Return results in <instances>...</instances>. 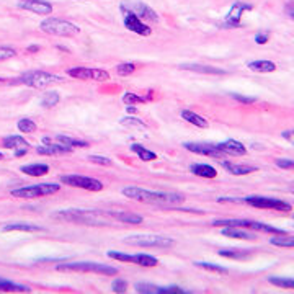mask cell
I'll return each mask as SVG.
<instances>
[{"instance_id":"1","label":"cell","mask_w":294,"mask_h":294,"mask_svg":"<svg viewBox=\"0 0 294 294\" xmlns=\"http://www.w3.org/2000/svg\"><path fill=\"white\" fill-rule=\"evenodd\" d=\"M123 195L129 199H136V201L156 204L162 208H174L176 204H181L185 198L178 193H162V191H151L144 190L139 186H126L123 190Z\"/></svg>"},{"instance_id":"2","label":"cell","mask_w":294,"mask_h":294,"mask_svg":"<svg viewBox=\"0 0 294 294\" xmlns=\"http://www.w3.org/2000/svg\"><path fill=\"white\" fill-rule=\"evenodd\" d=\"M103 216L105 213L92 211V209H64V211L53 214V217L60 219V221L88 224V226H105L106 221L103 219Z\"/></svg>"},{"instance_id":"3","label":"cell","mask_w":294,"mask_h":294,"mask_svg":"<svg viewBox=\"0 0 294 294\" xmlns=\"http://www.w3.org/2000/svg\"><path fill=\"white\" fill-rule=\"evenodd\" d=\"M59 272H82V273H98V274H118V270L110 265L95 263V261H67V263L56 267Z\"/></svg>"},{"instance_id":"4","label":"cell","mask_w":294,"mask_h":294,"mask_svg":"<svg viewBox=\"0 0 294 294\" xmlns=\"http://www.w3.org/2000/svg\"><path fill=\"white\" fill-rule=\"evenodd\" d=\"M213 226H232V227H242V229H252V231H260V232H267V234H286L283 229L273 227L270 224L258 222V221H250V219H222V221H213Z\"/></svg>"},{"instance_id":"5","label":"cell","mask_w":294,"mask_h":294,"mask_svg":"<svg viewBox=\"0 0 294 294\" xmlns=\"http://www.w3.org/2000/svg\"><path fill=\"white\" fill-rule=\"evenodd\" d=\"M124 242L136 247H157V249H169V247L175 245L174 239L157 234H133L126 237Z\"/></svg>"},{"instance_id":"6","label":"cell","mask_w":294,"mask_h":294,"mask_svg":"<svg viewBox=\"0 0 294 294\" xmlns=\"http://www.w3.org/2000/svg\"><path fill=\"white\" fill-rule=\"evenodd\" d=\"M41 30L49 33V35L54 36H76L80 33V28L74 23L67 20H60V18H46V20L41 21Z\"/></svg>"},{"instance_id":"7","label":"cell","mask_w":294,"mask_h":294,"mask_svg":"<svg viewBox=\"0 0 294 294\" xmlns=\"http://www.w3.org/2000/svg\"><path fill=\"white\" fill-rule=\"evenodd\" d=\"M62 80H64L62 77L54 76V74H48L43 71H31V72L23 74L21 77H18L15 83H25V85L35 87V88H44Z\"/></svg>"},{"instance_id":"8","label":"cell","mask_w":294,"mask_h":294,"mask_svg":"<svg viewBox=\"0 0 294 294\" xmlns=\"http://www.w3.org/2000/svg\"><path fill=\"white\" fill-rule=\"evenodd\" d=\"M60 188L59 183H41V185H33V186H21V188L12 190V196L15 198H41V196H49L53 193H58Z\"/></svg>"},{"instance_id":"9","label":"cell","mask_w":294,"mask_h":294,"mask_svg":"<svg viewBox=\"0 0 294 294\" xmlns=\"http://www.w3.org/2000/svg\"><path fill=\"white\" fill-rule=\"evenodd\" d=\"M244 203L250 204L254 208L258 209H274V211H291V204L283 201V199H276V198H268V196H245Z\"/></svg>"},{"instance_id":"10","label":"cell","mask_w":294,"mask_h":294,"mask_svg":"<svg viewBox=\"0 0 294 294\" xmlns=\"http://www.w3.org/2000/svg\"><path fill=\"white\" fill-rule=\"evenodd\" d=\"M119 10L123 15H126V13H133V15H136L137 18H141V20L158 21V15L144 2H123L119 5Z\"/></svg>"},{"instance_id":"11","label":"cell","mask_w":294,"mask_h":294,"mask_svg":"<svg viewBox=\"0 0 294 294\" xmlns=\"http://www.w3.org/2000/svg\"><path fill=\"white\" fill-rule=\"evenodd\" d=\"M252 8L254 7H252L250 3H245V2L237 0V2L232 3L231 10H229L226 18L219 23V26L221 28H239V26H242V21H240L242 15H244V12H249V10H252Z\"/></svg>"},{"instance_id":"12","label":"cell","mask_w":294,"mask_h":294,"mask_svg":"<svg viewBox=\"0 0 294 294\" xmlns=\"http://www.w3.org/2000/svg\"><path fill=\"white\" fill-rule=\"evenodd\" d=\"M60 181L65 185L76 186V188H83L88 191H101L103 190V183L97 178H90V176L83 175H62Z\"/></svg>"},{"instance_id":"13","label":"cell","mask_w":294,"mask_h":294,"mask_svg":"<svg viewBox=\"0 0 294 294\" xmlns=\"http://www.w3.org/2000/svg\"><path fill=\"white\" fill-rule=\"evenodd\" d=\"M67 76L72 78H82V80H97L105 82L110 78V74L101 69H85V67H72L67 71Z\"/></svg>"},{"instance_id":"14","label":"cell","mask_w":294,"mask_h":294,"mask_svg":"<svg viewBox=\"0 0 294 294\" xmlns=\"http://www.w3.org/2000/svg\"><path fill=\"white\" fill-rule=\"evenodd\" d=\"M186 151L199 154V156H206V157H224V154L221 149H219L217 144H209V142H186L185 144Z\"/></svg>"},{"instance_id":"15","label":"cell","mask_w":294,"mask_h":294,"mask_svg":"<svg viewBox=\"0 0 294 294\" xmlns=\"http://www.w3.org/2000/svg\"><path fill=\"white\" fill-rule=\"evenodd\" d=\"M18 7L30 10L36 15H48L53 12V5L46 0H18Z\"/></svg>"},{"instance_id":"16","label":"cell","mask_w":294,"mask_h":294,"mask_svg":"<svg viewBox=\"0 0 294 294\" xmlns=\"http://www.w3.org/2000/svg\"><path fill=\"white\" fill-rule=\"evenodd\" d=\"M124 26L128 28L129 31L137 33V35L141 36H149L152 33L151 26H147L141 18H137L136 15H133V13H126L124 15Z\"/></svg>"},{"instance_id":"17","label":"cell","mask_w":294,"mask_h":294,"mask_svg":"<svg viewBox=\"0 0 294 294\" xmlns=\"http://www.w3.org/2000/svg\"><path fill=\"white\" fill-rule=\"evenodd\" d=\"M43 144H60L67 147H87L88 144L85 141H77V139L67 137V136H46L43 137Z\"/></svg>"},{"instance_id":"18","label":"cell","mask_w":294,"mask_h":294,"mask_svg":"<svg viewBox=\"0 0 294 294\" xmlns=\"http://www.w3.org/2000/svg\"><path fill=\"white\" fill-rule=\"evenodd\" d=\"M217 146L224 154H232V156H245L247 154V149L244 147V144L235 141V139H227V141L224 142H219Z\"/></svg>"},{"instance_id":"19","label":"cell","mask_w":294,"mask_h":294,"mask_svg":"<svg viewBox=\"0 0 294 294\" xmlns=\"http://www.w3.org/2000/svg\"><path fill=\"white\" fill-rule=\"evenodd\" d=\"M191 174L196 176H201V178H216L217 170L214 167L208 165V163H193L190 167Z\"/></svg>"},{"instance_id":"20","label":"cell","mask_w":294,"mask_h":294,"mask_svg":"<svg viewBox=\"0 0 294 294\" xmlns=\"http://www.w3.org/2000/svg\"><path fill=\"white\" fill-rule=\"evenodd\" d=\"M36 152L43 154V156H58V154H71L72 147L60 146V144H43V146L36 147Z\"/></svg>"},{"instance_id":"21","label":"cell","mask_w":294,"mask_h":294,"mask_svg":"<svg viewBox=\"0 0 294 294\" xmlns=\"http://www.w3.org/2000/svg\"><path fill=\"white\" fill-rule=\"evenodd\" d=\"M222 235L231 237V239H244V240H254L256 239V235L250 234V232L242 231V227H232V226H226L222 229Z\"/></svg>"},{"instance_id":"22","label":"cell","mask_w":294,"mask_h":294,"mask_svg":"<svg viewBox=\"0 0 294 294\" xmlns=\"http://www.w3.org/2000/svg\"><path fill=\"white\" fill-rule=\"evenodd\" d=\"M2 231H3V232H10V231L38 232V231H43V227L35 226V224H30V222H10V224H7V226H3Z\"/></svg>"},{"instance_id":"23","label":"cell","mask_w":294,"mask_h":294,"mask_svg":"<svg viewBox=\"0 0 294 294\" xmlns=\"http://www.w3.org/2000/svg\"><path fill=\"white\" fill-rule=\"evenodd\" d=\"M181 118H183L186 123L196 126V128H208V126H209L208 121L204 119L201 115L195 113V111H191V110H183V111H181Z\"/></svg>"},{"instance_id":"24","label":"cell","mask_w":294,"mask_h":294,"mask_svg":"<svg viewBox=\"0 0 294 294\" xmlns=\"http://www.w3.org/2000/svg\"><path fill=\"white\" fill-rule=\"evenodd\" d=\"M249 69L255 72H261V74H268V72H274L276 71V64L273 60H252V62L247 64Z\"/></svg>"},{"instance_id":"25","label":"cell","mask_w":294,"mask_h":294,"mask_svg":"<svg viewBox=\"0 0 294 294\" xmlns=\"http://www.w3.org/2000/svg\"><path fill=\"white\" fill-rule=\"evenodd\" d=\"M222 167L229 172V174H232V175H249V174H252V172L256 170V167L237 165V163H232V162H227V160L222 162Z\"/></svg>"},{"instance_id":"26","label":"cell","mask_w":294,"mask_h":294,"mask_svg":"<svg viewBox=\"0 0 294 294\" xmlns=\"http://www.w3.org/2000/svg\"><path fill=\"white\" fill-rule=\"evenodd\" d=\"M20 170L30 176H43L49 172V165H46V163H30V165H23Z\"/></svg>"},{"instance_id":"27","label":"cell","mask_w":294,"mask_h":294,"mask_svg":"<svg viewBox=\"0 0 294 294\" xmlns=\"http://www.w3.org/2000/svg\"><path fill=\"white\" fill-rule=\"evenodd\" d=\"M181 69H188V71L199 72V74H226L222 69H216L213 65H203V64H183L180 65Z\"/></svg>"},{"instance_id":"28","label":"cell","mask_w":294,"mask_h":294,"mask_svg":"<svg viewBox=\"0 0 294 294\" xmlns=\"http://www.w3.org/2000/svg\"><path fill=\"white\" fill-rule=\"evenodd\" d=\"M0 291L5 293H31V288H26L23 284H17L13 281H8V279L0 278Z\"/></svg>"},{"instance_id":"29","label":"cell","mask_w":294,"mask_h":294,"mask_svg":"<svg viewBox=\"0 0 294 294\" xmlns=\"http://www.w3.org/2000/svg\"><path fill=\"white\" fill-rule=\"evenodd\" d=\"M110 217H115L116 221H121V222H128V224H141L142 222V217L139 214H134V213H115L111 211L108 213Z\"/></svg>"},{"instance_id":"30","label":"cell","mask_w":294,"mask_h":294,"mask_svg":"<svg viewBox=\"0 0 294 294\" xmlns=\"http://www.w3.org/2000/svg\"><path fill=\"white\" fill-rule=\"evenodd\" d=\"M219 255L227 256V258H234V260H245L252 255V252L240 250V249H226V250H219Z\"/></svg>"},{"instance_id":"31","label":"cell","mask_w":294,"mask_h":294,"mask_svg":"<svg viewBox=\"0 0 294 294\" xmlns=\"http://www.w3.org/2000/svg\"><path fill=\"white\" fill-rule=\"evenodd\" d=\"M131 151L136 152L137 157L141 158V160H144V162H151V160H156V158H157L156 152L147 151V149L144 146H141V144H131Z\"/></svg>"},{"instance_id":"32","label":"cell","mask_w":294,"mask_h":294,"mask_svg":"<svg viewBox=\"0 0 294 294\" xmlns=\"http://www.w3.org/2000/svg\"><path fill=\"white\" fill-rule=\"evenodd\" d=\"M134 263L141 265V267H157L158 260L156 256L147 255V254H136L134 255Z\"/></svg>"},{"instance_id":"33","label":"cell","mask_w":294,"mask_h":294,"mask_svg":"<svg viewBox=\"0 0 294 294\" xmlns=\"http://www.w3.org/2000/svg\"><path fill=\"white\" fill-rule=\"evenodd\" d=\"M3 147L7 149H18V147H30L28 146V142L23 139L21 136H7L3 139Z\"/></svg>"},{"instance_id":"34","label":"cell","mask_w":294,"mask_h":294,"mask_svg":"<svg viewBox=\"0 0 294 294\" xmlns=\"http://www.w3.org/2000/svg\"><path fill=\"white\" fill-rule=\"evenodd\" d=\"M196 267L199 268H204L208 272H214V273H219V274H226L227 273V268L226 267H221V265H216V263H209V261H195Z\"/></svg>"},{"instance_id":"35","label":"cell","mask_w":294,"mask_h":294,"mask_svg":"<svg viewBox=\"0 0 294 294\" xmlns=\"http://www.w3.org/2000/svg\"><path fill=\"white\" fill-rule=\"evenodd\" d=\"M270 242H272L273 245H278V247H291V249H294V237L293 235L281 234V235L273 237Z\"/></svg>"},{"instance_id":"36","label":"cell","mask_w":294,"mask_h":294,"mask_svg":"<svg viewBox=\"0 0 294 294\" xmlns=\"http://www.w3.org/2000/svg\"><path fill=\"white\" fill-rule=\"evenodd\" d=\"M146 101H147V98L139 97L133 92H126L123 95V103L128 105V106L129 105H142V103H146Z\"/></svg>"},{"instance_id":"37","label":"cell","mask_w":294,"mask_h":294,"mask_svg":"<svg viewBox=\"0 0 294 294\" xmlns=\"http://www.w3.org/2000/svg\"><path fill=\"white\" fill-rule=\"evenodd\" d=\"M270 283L274 284L278 288H284V289H294V278H276L272 276L268 279Z\"/></svg>"},{"instance_id":"38","label":"cell","mask_w":294,"mask_h":294,"mask_svg":"<svg viewBox=\"0 0 294 294\" xmlns=\"http://www.w3.org/2000/svg\"><path fill=\"white\" fill-rule=\"evenodd\" d=\"M134 288H136L137 293H142V294H160V286H156V284L137 283Z\"/></svg>"},{"instance_id":"39","label":"cell","mask_w":294,"mask_h":294,"mask_svg":"<svg viewBox=\"0 0 294 294\" xmlns=\"http://www.w3.org/2000/svg\"><path fill=\"white\" fill-rule=\"evenodd\" d=\"M110 258H115L118 261H124V263H134V255H129V254H124V252H115V250H110L108 254Z\"/></svg>"},{"instance_id":"40","label":"cell","mask_w":294,"mask_h":294,"mask_svg":"<svg viewBox=\"0 0 294 294\" xmlns=\"http://www.w3.org/2000/svg\"><path fill=\"white\" fill-rule=\"evenodd\" d=\"M59 103V93L58 92H48L41 100V105L46 106V108H51V106Z\"/></svg>"},{"instance_id":"41","label":"cell","mask_w":294,"mask_h":294,"mask_svg":"<svg viewBox=\"0 0 294 294\" xmlns=\"http://www.w3.org/2000/svg\"><path fill=\"white\" fill-rule=\"evenodd\" d=\"M18 129H20L21 133H35L36 123L35 121H31L30 118H21L20 121H18Z\"/></svg>"},{"instance_id":"42","label":"cell","mask_w":294,"mask_h":294,"mask_svg":"<svg viewBox=\"0 0 294 294\" xmlns=\"http://www.w3.org/2000/svg\"><path fill=\"white\" fill-rule=\"evenodd\" d=\"M134 71H136V65H134L133 62H123V64L116 65V72H118L121 77L131 76V74H133Z\"/></svg>"},{"instance_id":"43","label":"cell","mask_w":294,"mask_h":294,"mask_svg":"<svg viewBox=\"0 0 294 294\" xmlns=\"http://www.w3.org/2000/svg\"><path fill=\"white\" fill-rule=\"evenodd\" d=\"M121 124H126V126H136V128H141V129H147V124L142 123L139 118H134V116H128V118H123L121 119Z\"/></svg>"},{"instance_id":"44","label":"cell","mask_w":294,"mask_h":294,"mask_svg":"<svg viewBox=\"0 0 294 294\" xmlns=\"http://www.w3.org/2000/svg\"><path fill=\"white\" fill-rule=\"evenodd\" d=\"M111 289H113V293H126V289H128V281L126 279H115L113 283H111Z\"/></svg>"},{"instance_id":"45","label":"cell","mask_w":294,"mask_h":294,"mask_svg":"<svg viewBox=\"0 0 294 294\" xmlns=\"http://www.w3.org/2000/svg\"><path fill=\"white\" fill-rule=\"evenodd\" d=\"M17 51L13 48H8V46H0V60H7L10 58H15Z\"/></svg>"},{"instance_id":"46","label":"cell","mask_w":294,"mask_h":294,"mask_svg":"<svg viewBox=\"0 0 294 294\" xmlns=\"http://www.w3.org/2000/svg\"><path fill=\"white\" fill-rule=\"evenodd\" d=\"M276 165L279 167V169L291 170V169H294V160H291V158H278Z\"/></svg>"},{"instance_id":"47","label":"cell","mask_w":294,"mask_h":294,"mask_svg":"<svg viewBox=\"0 0 294 294\" xmlns=\"http://www.w3.org/2000/svg\"><path fill=\"white\" fill-rule=\"evenodd\" d=\"M234 100L240 101V103H245V105H250V103H255L256 98L255 97H245V95H237V93H232L231 95Z\"/></svg>"},{"instance_id":"48","label":"cell","mask_w":294,"mask_h":294,"mask_svg":"<svg viewBox=\"0 0 294 294\" xmlns=\"http://www.w3.org/2000/svg\"><path fill=\"white\" fill-rule=\"evenodd\" d=\"M88 160L93 162V163H100V165H110L111 160L108 157H103V156H90Z\"/></svg>"},{"instance_id":"49","label":"cell","mask_w":294,"mask_h":294,"mask_svg":"<svg viewBox=\"0 0 294 294\" xmlns=\"http://www.w3.org/2000/svg\"><path fill=\"white\" fill-rule=\"evenodd\" d=\"M268 33L267 31H258L255 35V43L256 44H265V43H268Z\"/></svg>"},{"instance_id":"50","label":"cell","mask_w":294,"mask_h":294,"mask_svg":"<svg viewBox=\"0 0 294 294\" xmlns=\"http://www.w3.org/2000/svg\"><path fill=\"white\" fill-rule=\"evenodd\" d=\"M284 13L294 21V2H286V5H284Z\"/></svg>"},{"instance_id":"51","label":"cell","mask_w":294,"mask_h":294,"mask_svg":"<svg viewBox=\"0 0 294 294\" xmlns=\"http://www.w3.org/2000/svg\"><path fill=\"white\" fill-rule=\"evenodd\" d=\"M283 137L286 139V141H289L294 146V129H288L283 133Z\"/></svg>"},{"instance_id":"52","label":"cell","mask_w":294,"mask_h":294,"mask_svg":"<svg viewBox=\"0 0 294 294\" xmlns=\"http://www.w3.org/2000/svg\"><path fill=\"white\" fill-rule=\"evenodd\" d=\"M28 149H30V147H18V149H15V157L25 156V154L28 152Z\"/></svg>"},{"instance_id":"53","label":"cell","mask_w":294,"mask_h":294,"mask_svg":"<svg viewBox=\"0 0 294 294\" xmlns=\"http://www.w3.org/2000/svg\"><path fill=\"white\" fill-rule=\"evenodd\" d=\"M128 113H136V106L129 105V106H128Z\"/></svg>"},{"instance_id":"54","label":"cell","mask_w":294,"mask_h":294,"mask_svg":"<svg viewBox=\"0 0 294 294\" xmlns=\"http://www.w3.org/2000/svg\"><path fill=\"white\" fill-rule=\"evenodd\" d=\"M28 51H38V46H31V48H28Z\"/></svg>"},{"instance_id":"55","label":"cell","mask_w":294,"mask_h":294,"mask_svg":"<svg viewBox=\"0 0 294 294\" xmlns=\"http://www.w3.org/2000/svg\"><path fill=\"white\" fill-rule=\"evenodd\" d=\"M0 158H3V154L2 152H0Z\"/></svg>"},{"instance_id":"56","label":"cell","mask_w":294,"mask_h":294,"mask_svg":"<svg viewBox=\"0 0 294 294\" xmlns=\"http://www.w3.org/2000/svg\"><path fill=\"white\" fill-rule=\"evenodd\" d=\"M0 80H3V78H0Z\"/></svg>"}]
</instances>
